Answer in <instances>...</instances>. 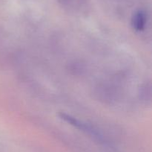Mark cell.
<instances>
[{"label":"cell","mask_w":152,"mask_h":152,"mask_svg":"<svg viewBox=\"0 0 152 152\" xmlns=\"http://www.w3.org/2000/svg\"><path fill=\"white\" fill-rule=\"evenodd\" d=\"M59 116L61 119H62V120L65 121V122H68V124H70V125H72V126L81 130V131H86L88 134H91L92 135L94 136L97 135V133H96L94 130L92 129L90 126H88L86 124L83 123V122H80V120L77 119L76 118L71 116V115L66 114V113H61L59 114Z\"/></svg>","instance_id":"cell-1"},{"label":"cell","mask_w":152,"mask_h":152,"mask_svg":"<svg viewBox=\"0 0 152 152\" xmlns=\"http://www.w3.org/2000/svg\"><path fill=\"white\" fill-rule=\"evenodd\" d=\"M147 22V14L144 10H137L132 18V26L135 31H141L145 29Z\"/></svg>","instance_id":"cell-2"}]
</instances>
